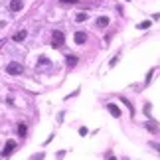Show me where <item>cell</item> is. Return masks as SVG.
Wrapping results in <instances>:
<instances>
[{
    "mask_svg": "<svg viewBox=\"0 0 160 160\" xmlns=\"http://www.w3.org/2000/svg\"><path fill=\"white\" fill-rule=\"evenodd\" d=\"M117 61H119V55H115V58L109 61V67H115V65H117Z\"/></svg>",
    "mask_w": 160,
    "mask_h": 160,
    "instance_id": "cell-14",
    "label": "cell"
},
{
    "mask_svg": "<svg viewBox=\"0 0 160 160\" xmlns=\"http://www.w3.org/2000/svg\"><path fill=\"white\" fill-rule=\"evenodd\" d=\"M18 132H20L22 137H26V132H28V127L24 125V122H20V125H18Z\"/></svg>",
    "mask_w": 160,
    "mask_h": 160,
    "instance_id": "cell-10",
    "label": "cell"
},
{
    "mask_svg": "<svg viewBox=\"0 0 160 160\" xmlns=\"http://www.w3.org/2000/svg\"><path fill=\"white\" fill-rule=\"evenodd\" d=\"M14 148H16V142H14V140H8V142H6V146H4V150H2V156L8 158V156L12 154V150H14Z\"/></svg>",
    "mask_w": 160,
    "mask_h": 160,
    "instance_id": "cell-4",
    "label": "cell"
},
{
    "mask_svg": "<svg viewBox=\"0 0 160 160\" xmlns=\"http://www.w3.org/2000/svg\"><path fill=\"white\" fill-rule=\"evenodd\" d=\"M121 101H122V103H125V105H127V107H128V109H131V113H132V115H134V107H132V105H131V103H128V101H127V99H125V97H121Z\"/></svg>",
    "mask_w": 160,
    "mask_h": 160,
    "instance_id": "cell-13",
    "label": "cell"
},
{
    "mask_svg": "<svg viewBox=\"0 0 160 160\" xmlns=\"http://www.w3.org/2000/svg\"><path fill=\"white\" fill-rule=\"evenodd\" d=\"M107 26H109V18L107 16L97 18V28H107Z\"/></svg>",
    "mask_w": 160,
    "mask_h": 160,
    "instance_id": "cell-7",
    "label": "cell"
},
{
    "mask_svg": "<svg viewBox=\"0 0 160 160\" xmlns=\"http://www.w3.org/2000/svg\"><path fill=\"white\" fill-rule=\"evenodd\" d=\"M8 8L12 12H18V10H22L24 8V0H10V6Z\"/></svg>",
    "mask_w": 160,
    "mask_h": 160,
    "instance_id": "cell-6",
    "label": "cell"
},
{
    "mask_svg": "<svg viewBox=\"0 0 160 160\" xmlns=\"http://www.w3.org/2000/svg\"><path fill=\"white\" fill-rule=\"evenodd\" d=\"M144 113H146V115H150V103H146V107H144Z\"/></svg>",
    "mask_w": 160,
    "mask_h": 160,
    "instance_id": "cell-18",
    "label": "cell"
},
{
    "mask_svg": "<svg viewBox=\"0 0 160 160\" xmlns=\"http://www.w3.org/2000/svg\"><path fill=\"white\" fill-rule=\"evenodd\" d=\"M67 65L69 67H73V65H77V55H67Z\"/></svg>",
    "mask_w": 160,
    "mask_h": 160,
    "instance_id": "cell-9",
    "label": "cell"
},
{
    "mask_svg": "<svg viewBox=\"0 0 160 160\" xmlns=\"http://www.w3.org/2000/svg\"><path fill=\"white\" fill-rule=\"evenodd\" d=\"M146 127H148V131L156 132V122H148V125H146Z\"/></svg>",
    "mask_w": 160,
    "mask_h": 160,
    "instance_id": "cell-15",
    "label": "cell"
},
{
    "mask_svg": "<svg viewBox=\"0 0 160 160\" xmlns=\"http://www.w3.org/2000/svg\"><path fill=\"white\" fill-rule=\"evenodd\" d=\"M75 20L77 22H85V20H87V14H85V12H79V14L75 16Z\"/></svg>",
    "mask_w": 160,
    "mask_h": 160,
    "instance_id": "cell-11",
    "label": "cell"
},
{
    "mask_svg": "<svg viewBox=\"0 0 160 160\" xmlns=\"http://www.w3.org/2000/svg\"><path fill=\"white\" fill-rule=\"evenodd\" d=\"M52 46H53V48H58V50L65 46V36H63V32L55 30V32L52 34Z\"/></svg>",
    "mask_w": 160,
    "mask_h": 160,
    "instance_id": "cell-1",
    "label": "cell"
},
{
    "mask_svg": "<svg viewBox=\"0 0 160 160\" xmlns=\"http://www.w3.org/2000/svg\"><path fill=\"white\" fill-rule=\"evenodd\" d=\"M107 109H109V113L115 117V119H121V109L115 105V103H107Z\"/></svg>",
    "mask_w": 160,
    "mask_h": 160,
    "instance_id": "cell-5",
    "label": "cell"
},
{
    "mask_svg": "<svg viewBox=\"0 0 160 160\" xmlns=\"http://www.w3.org/2000/svg\"><path fill=\"white\" fill-rule=\"evenodd\" d=\"M73 40H75V44H77V46H83L85 42H87V32H75Z\"/></svg>",
    "mask_w": 160,
    "mask_h": 160,
    "instance_id": "cell-3",
    "label": "cell"
},
{
    "mask_svg": "<svg viewBox=\"0 0 160 160\" xmlns=\"http://www.w3.org/2000/svg\"><path fill=\"white\" fill-rule=\"evenodd\" d=\"M79 134H81V137H85V134H87V128L81 127V128H79Z\"/></svg>",
    "mask_w": 160,
    "mask_h": 160,
    "instance_id": "cell-17",
    "label": "cell"
},
{
    "mask_svg": "<svg viewBox=\"0 0 160 160\" xmlns=\"http://www.w3.org/2000/svg\"><path fill=\"white\" fill-rule=\"evenodd\" d=\"M61 2H71L73 4V2H77V0H61Z\"/></svg>",
    "mask_w": 160,
    "mask_h": 160,
    "instance_id": "cell-19",
    "label": "cell"
},
{
    "mask_svg": "<svg viewBox=\"0 0 160 160\" xmlns=\"http://www.w3.org/2000/svg\"><path fill=\"white\" fill-rule=\"evenodd\" d=\"M6 73H10V75H22V73H24V65L18 63V61H10V63L6 65Z\"/></svg>",
    "mask_w": 160,
    "mask_h": 160,
    "instance_id": "cell-2",
    "label": "cell"
},
{
    "mask_svg": "<svg viewBox=\"0 0 160 160\" xmlns=\"http://www.w3.org/2000/svg\"><path fill=\"white\" fill-rule=\"evenodd\" d=\"M40 63H42V65H50V59H46V58H42V59H40Z\"/></svg>",
    "mask_w": 160,
    "mask_h": 160,
    "instance_id": "cell-16",
    "label": "cell"
},
{
    "mask_svg": "<svg viewBox=\"0 0 160 160\" xmlns=\"http://www.w3.org/2000/svg\"><path fill=\"white\" fill-rule=\"evenodd\" d=\"M150 26H152V24H150L148 20H146V22H140V24H138V30H148Z\"/></svg>",
    "mask_w": 160,
    "mask_h": 160,
    "instance_id": "cell-12",
    "label": "cell"
},
{
    "mask_svg": "<svg viewBox=\"0 0 160 160\" xmlns=\"http://www.w3.org/2000/svg\"><path fill=\"white\" fill-rule=\"evenodd\" d=\"M24 40H26V30H20L14 34V42H24Z\"/></svg>",
    "mask_w": 160,
    "mask_h": 160,
    "instance_id": "cell-8",
    "label": "cell"
}]
</instances>
